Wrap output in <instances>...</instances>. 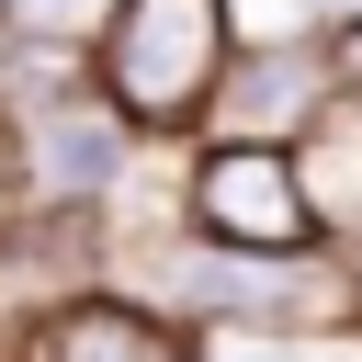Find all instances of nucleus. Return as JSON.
Wrapping results in <instances>:
<instances>
[{"instance_id": "7ed1b4c3", "label": "nucleus", "mask_w": 362, "mask_h": 362, "mask_svg": "<svg viewBox=\"0 0 362 362\" xmlns=\"http://www.w3.org/2000/svg\"><path fill=\"white\" fill-rule=\"evenodd\" d=\"M181 294L204 305V317H238V328H339L362 294L351 283H328V272H260V260H181Z\"/></svg>"}, {"instance_id": "423d86ee", "label": "nucleus", "mask_w": 362, "mask_h": 362, "mask_svg": "<svg viewBox=\"0 0 362 362\" xmlns=\"http://www.w3.org/2000/svg\"><path fill=\"white\" fill-rule=\"evenodd\" d=\"M34 362H181V339L158 317H136V305H68Z\"/></svg>"}, {"instance_id": "20e7f679", "label": "nucleus", "mask_w": 362, "mask_h": 362, "mask_svg": "<svg viewBox=\"0 0 362 362\" xmlns=\"http://www.w3.org/2000/svg\"><path fill=\"white\" fill-rule=\"evenodd\" d=\"M113 170H124L113 113H102L90 90H45V102H34V181H45L57 204H79V192H102Z\"/></svg>"}, {"instance_id": "f03ea898", "label": "nucleus", "mask_w": 362, "mask_h": 362, "mask_svg": "<svg viewBox=\"0 0 362 362\" xmlns=\"http://www.w3.org/2000/svg\"><path fill=\"white\" fill-rule=\"evenodd\" d=\"M192 215H204V238L260 249V260L317 238V204H305V181H294L283 147H215V158L192 170Z\"/></svg>"}, {"instance_id": "0eeeda50", "label": "nucleus", "mask_w": 362, "mask_h": 362, "mask_svg": "<svg viewBox=\"0 0 362 362\" xmlns=\"http://www.w3.org/2000/svg\"><path fill=\"white\" fill-rule=\"evenodd\" d=\"M23 11H68V0H23Z\"/></svg>"}, {"instance_id": "39448f33", "label": "nucleus", "mask_w": 362, "mask_h": 362, "mask_svg": "<svg viewBox=\"0 0 362 362\" xmlns=\"http://www.w3.org/2000/svg\"><path fill=\"white\" fill-rule=\"evenodd\" d=\"M204 102H215V113L238 124V147H260V136L283 147V136H294V124H305V113L328 102V68H317L305 45H272V57H249V68H238L226 90H204Z\"/></svg>"}, {"instance_id": "f257e3e1", "label": "nucleus", "mask_w": 362, "mask_h": 362, "mask_svg": "<svg viewBox=\"0 0 362 362\" xmlns=\"http://www.w3.org/2000/svg\"><path fill=\"white\" fill-rule=\"evenodd\" d=\"M226 79V0H124L102 34V90L136 124H181L204 113V90Z\"/></svg>"}]
</instances>
